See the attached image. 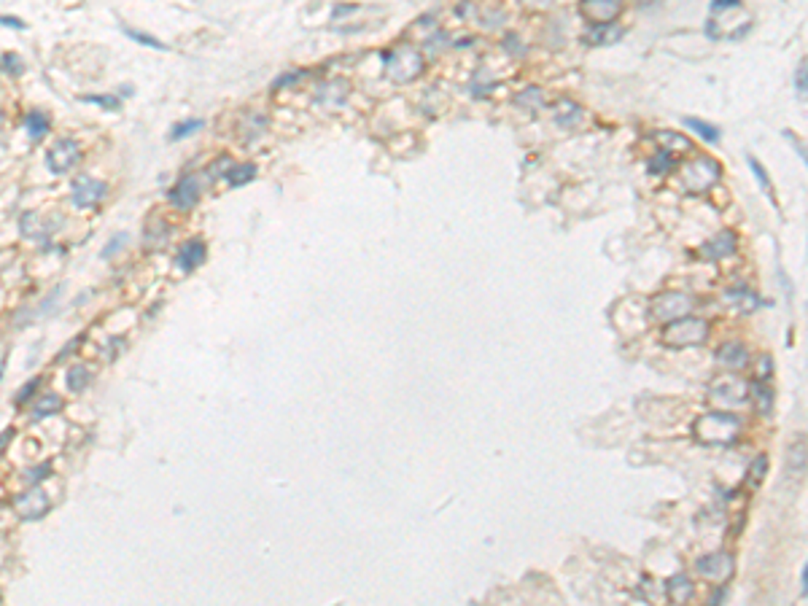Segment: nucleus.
<instances>
[{
	"instance_id": "obj_1",
	"label": "nucleus",
	"mask_w": 808,
	"mask_h": 606,
	"mask_svg": "<svg viewBox=\"0 0 808 606\" xmlns=\"http://www.w3.org/2000/svg\"><path fill=\"white\" fill-rule=\"evenodd\" d=\"M679 178L690 194H703L722 178V165L714 156L701 154V156H692L690 162L679 167Z\"/></svg>"
},
{
	"instance_id": "obj_2",
	"label": "nucleus",
	"mask_w": 808,
	"mask_h": 606,
	"mask_svg": "<svg viewBox=\"0 0 808 606\" xmlns=\"http://www.w3.org/2000/svg\"><path fill=\"white\" fill-rule=\"evenodd\" d=\"M741 431V421L733 412H706L701 421L695 423V437L703 445H728L738 437Z\"/></svg>"
},
{
	"instance_id": "obj_3",
	"label": "nucleus",
	"mask_w": 808,
	"mask_h": 606,
	"mask_svg": "<svg viewBox=\"0 0 808 606\" xmlns=\"http://www.w3.org/2000/svg\"><path fill=\"white\" fill-rule=\"evenodd\" d=\"M706 337H709V323L703 319H692V316L669 321L666 329L660 332L663 345H669V348H692V345H701Z\"/></svg>"
},
{
	"instance_id": "obj_4",
	"label": "nucleus",
	"mask_w": 808,
	"mask_h": 606,
	"mask_svg": "<svg viewBox=\"0 0 808 606\" xmlns=\"http://www.w3.org/2000/svg\"><path fill=\"white\" fill-rule=\"evenodd\" d=\"M692 297H687L682 291H663L652 299V316H655L660 323H669V321L685 319L692 313Z\"/></svg>"
},
{
	"instance_id": "obj_5",
	"label": "nucleus",
	"mask_w": 808,
	"mask_h": 606,
	"mask_svg": "<svg viewBox=\"0 0 808 606\" xmlns=\"http://www.w3.org/2000/svg\"><path fill=\"white\" fill-rule=\"evenodd\" d=\"M808 471V434L797 431L793 434V440L787 442L784 450V474L793 485H797Z\"/></svg>"
},
{
	"instance_id": "obj_6",
	"label": "nucleus",
	"mask_w": 808,
	"mask_h": 606,
	"mask_svg": "<svg viewBox=\"0 0 808 606\" xmlns=\"http://www.w3.org/2000/svg\"><path fill=\"white\" fill-rule=\"evenodd\" d=\"M749 396V385L744 380L733 378V375H725V378H717L709 388V402L717 404V407L728 409V407H738L744 399Z\"/></svg>"
},
{
	"instance_id": "obj_7",
	"label": "nucleus",
	"mask_w": 808,
	"mask_h": 606,
	"mask_svg": "<svg viewBox=\"0 0 808 606\" xmlns=\"http://www.w3.org/2000/svg\"><path fill=\"white\" fill-rule=\"evenodd\" d=\"M385 68H388V76L394 78V81L407 84V81H412V78L423 70V57H421L415 49L404 46V49H399L394 57L385 54Z\"/></svg>"
},
{
	"instance_id": "obj_8",
	"label": "nucleus",
	"mask_w": 808,
	"mask_h": 606,
	"mask_svg": "<svg viewBox=\"0 0 808 606\" xmlns=\"http://www.w3.org/2000/svg\"><path fill=\"white\" fill-rule=\"evenodd\" d=\"M78 156H81V152H78L76 140H73V137H60V140H54V146L46 152V167H49L54 175H62V173H68L70 167L76 165Z\"/></svg>"
},
{
	"instance_id": "obj_9",
	"label": "nucleus",
	"mask_w": 808,
	"mask_h": 606,
	"mask_svg": "<svg viewBox=\"0 0 808 606\" xmlns=\"http://www.w3.org/2000/svg\"><path fill=\"white\" fill-rule=\"evenodd\" d=\"M695 569H698V574L706 576V579L725 582V579L733 576V569H735V566H733V558L728 552H709V555L698 558Z\"/></svg>"
},
{
	"instance_id": "obj_10",
	"label": "nucleus",
	"mask_w": 808,
	"mask_h": 606,
	"mask_svg": "<svg viewBox=\"0 0 808 606\" xmlns=\"http://www.w3.org/2000/svg\"><path fill=\"white\" fill-rule=\"evenodd\" d=\"M168 199L173 208L178 211H192L199 202V181L197 175H183L181 181L175 183L168 192Z\"/></svg>"
},
{
	"instance_id": "obj_11",
	"label": "nucleus",
	"mask_w": 808,
	"mask_h": 606,
	"mask_svg": "<svg viewBox=\"0 0 808 606\" xmlns=\"http://www.w3.org/2000/svg\"><path fill=\"white\" fill-rule=\"evenodd\" d=\"M106 194V183L97 181V178H89V175H78L76 183H73V205L87 211L92 205H97Z\"/></svg>"
},
{
	"instance_id": "obj_12",
	"label": "nucleus",
	"mask_w": 808,
	"mask_h": 606,
	"mask_svg": "<svg viewBox=\"0 0 808 606\" xmlns=\"http://www.w3.org/2000/svg\"><path fill=\"white\" fill-rule=\"evenodd\" d=\"M735 248H738L735 235H733L731 229H725V232H719V235H714V237H709V240L703 242L701 248H698V254H701L706 261H719V259L733 256Z\"/></svg>"
},
{
	"instance_id": "obj_13",
	"label": "nucleus",
	"mask_w": 808,
	"mask_h": 606,
	"mask_svg": "<svg viewBox=\"0 0 808 606\" xmlns=\"http://www.w3.org/2000/svg\"><path fill=\"white\" fill-rule=\"evenodd\" d=\"M623 11V0H582V14L595 25H609Z\"/></svg>"
},
{
	"instance_id": "obj_14",
	"label": "nucleus",
	"mask_w": 808,
	"mask_h": 606,
	"mask_svg": "<svg viewBox=\"0 0 808 606\" xmlns=\"http://www.w3.org/2000/svg\"><path fill=\"white\" fill-rule=\"evenodd\" d=\"M16 512L25 517V520H38L41 515L49 512V499H46L41 490H32V493H25L14 501Z\"/></svg>"
},
{
	"instance_id": "obj_15",
	"label": "nucleus",
	"mask_w": 808,
	"mask_h": 606,
	"mask_svg": "<svg viewBox=\"0 0 808 606\" xmlns=\"http://www.w3.org/2000/svg\"><path fill=\"white\" fill-rule=\"evenodd\" d=\"M205 256H208L205 242L197 240V237H192V240L183 242L181 251H178V267H181L183 273H192L194 267H199V264L205 261Z\"/></svg>"
},
{
	"instance_id": "obj_16",
	"label": "nucleus",
	"mask_w": 808,
	"mask_h": 606,
	"mask_svg": "<svg viewBox=\"0 0 808 606\" xmlns=\"http://www.w3.org/2000/svg\"><path fill=\"white\" fill-rule=\"evenodd\" d=\"M657 143H660V149L669 154H690L692 152V140L687 135H682V132H676V130H660L657 132Z\"/></svg>"
},
{
	"instance_id": "obj_17",
	"label": "nucleus",
	"mask_w": 808,
	"mask_h": 606,
	"mask_svg": "<svg viewBox=\"0 0 808 606\" xmlns=\"http://www.w3.org/2000/svg\"><path fill=\"white\" fill-rule=\"evenodd\" d=\"M747 348L744 345H738V342H728V345H722V348L717 350V361L722 364V366H728V369H741V366H747Z\"/></svg>"
},
{
	"instance_id": "obj_18",
	"label": "nucleus",
	"mask_w": 808,
	"mask_h": 606,
	"mask_svg": "<svg viewBox=\"0 0 808 606\" xmlns=\"http://www.w3.org/2000/svg\"><path fill=\"white\" fill-rule=\"evenodd\" d=\"M348 97V84L345 81H329V84H323L318 89V103H323V106H340L342 100Z\"/></svg>"
},
{
	"instance_id": "obj_19",
	"label": "nucleus",
	"mask_w": 808,
	"mask_h": 606,
	"mask_svg": "<svg viewBox=\"0 0 808 606\" xmlns=\"http://www.w3.org/2000/svg\"><path fill=\"white\" fill-rule=\"evenodd\" d=\"M580 116H582L580 106H577V103H568V100H561L558 106L552 108V119L558 121L561 127H566V130L574 127V124L580 121Z\"/></svg>"
},
{
	"instance_id": "obj_20",
	"label": "nucleus",
	"mask_w": 808,
	"mask_h": 606,
	"mask_svg": "<svg viewBox=\"0 0 808 606\" xmlns=\"http://www.w3.org/2000/svg\"><path fill=\"white\" fill-rule=\"evenodd\" d=\"M25 130H27V135L32 137V140H41V137L51 130V124H49V116H46L44 111H30L27 116H25Z\"/></svg>"
},
{
	"instance_id": "obj_21",
	"label": "nucleus",
	"mask_w": 808,
	"mask_h": 606,
	"mask_svg": "<svg viewBox=\"0 0 808 606\" xmlns=\"http://www.w3.org/2000/svg\"><path fill=\"white\" fill-rule=\"evenodd\" d=\"M617 38H623V30L620 27H614V25H595L593 30L588 32V41L595 46H607V44H614Z\"/></svg>"
},
{
	"instance_id": "obj_22",
	"label": "nucleus",
	"mask_w": 808,
	"mask_h": 606,
	"mask_svg": "<svg viewBox=\"0 0 808 606\" xmlns=\"http://www.w3.org/2000/svg\"><path fill=\"white\" fill-rule=\"evenodd\" d=\"M666 590H669V598L673 604H687L692 598V582L687 576H673Z\"/></svg>"
},
{
	"instance_id": "obj_23",
	"label": "nucleus",
	"mask_w": 808,
	"mask_h": 606,
	"mask_svg": "<svg viewBox=\"0 0 808 606\" xmlns=\"http://www.w3.org/2000/svg\"><path fill=\"white\" fill-rule=\"evenodd\" d=\"M256 175V165H229V173H227V183L229 186H243V183H248L251 178Z\"/></svg>"
},
{
	"instance_id": "obj_24",
	"label": "nucleus",
	"mask_w": 808,
	"mask_h": 606,
	"mask_svg": "<svg viewBox=\"0 0 808 606\" xmlns=\"http://www.w3.org/2000/svg\"><path fill=\"white\" fill-rule=\"evenodd\" d=\"M62 407V399L57 394H46L35 407H32V418L35 421H41V418H46V415H54L57 409Z\"/></svg>"
},
{
	"instance_id": "obj_25",
	"label": "nucleus",
	"mask_w": 808,
	"mask_h": 606,
	"mask_svg": "<svg viewBox=\"0 0 808 606\" xmlns=\"http://www.w3.org/2000/svg\"><path fill=\"white\" fill-rule=\"evenodd\" d=\"M685 124L687 127H692V130H695L706 143H717L719 135H722L714 124H709V121H703V119H692V116H690V119H685Z\"/></svg>"
},
{
	"instance_id": "obj_26",
	"label": "nucleus",
	"mask_w": 808,
	"mask_h": 606,
	"mask_svg": "<svg viewBox=\"0 0 808 606\" xmlns=\"http://www.w3.org/2000/svg\"><path fill=\"white\" fill-rule=\"evenodd\" d=\"M765 469H768V458H765V455H757V458L752 461V466H749V471H747V483H749V488H757V485L763 483Z\"/></svg>"
},
{
	"instance_id": "obj_27",
	"label": "nucleus",
	"mask_w": 808,
	"mask_h": 606,
	"mask_svg": "<svg viewBox=\"0 0 808 606\" xmlns=\"http://www.w3.org/2000/svg\"><path fill=\"white\" fill-rule=\"evenodd\" d=\"M752 394H754L757 409H760L763 415H768V412H771V407H773V394H771V388H768V385H763V383H757V385L752 388Z\"/></svg>"
},
{
	"instance_id": "obj_28",
	"label": "nucleus",
	"mask_w": 808,
	"mask_h": 606,
	"mask_svg": "<svg viewBox=\"0 0 808 606\" xmlns=\"http://www.w3.org/2000/svg\"><path fill=\"white\" fill-rule=\"evenodd\" d=\"M202 127H205V121H202V119H189V121H183V124H175V127H173V132H170V140H181V137H189L192 132L202 130Z\"/></svg>"
},
{
	"instance_id": "obj_29",
	"label": "nucleus",
	"mask_w": 808,
	"mask_h": 606,
	"mask_svg": "<svg viewBox=\"0 0 808 606\" xmlns=\"http://www.w3.org/2000/svg\"><path fill=\"white\" fill-rule=\"evenodd\" d=\"M669 170H673V154L669 152H657V156L649 162V173H655V175H666Z\"/></svg>"
},
{
	"instance_id": "obj_30",
	"label": "nucleus",
	"mask_w": 808,
	"mask_h": 606,
	"mask_svg": "<svg viewBox=\"0 0 808 606\" xmlns=\"http://www.w3.org/2000/svg\"><path fill=\"white\" fill-rule=\"evenodd\" d=\"M795 92H797V97H803V100L808 97V57L800 62L797 70H795Z\"/></svg>"
},
{
	"instance_id": "obj_31",
	"label": "nucleus",
	"mask_w": 808,
	"mask_h": 606,
	"mask_svg": "<svg viewBox=\"0 0 808 606\" xmlns=\"http://www.w3.org/2000/svg\"><path fill=\"white\" fill-rule=\"evenodd\" d=\"M87 383H89V369H87V366H73V369L68 372V385H70V391H81Z\"/></svg>"
},
{
	"instance_id": "obj_32",
	"label": "nucleus",
	"mask_w": 808,
	"mask_h": 606,
	"mask_svg": "<svg viewBox=\"0 0 808 606\" xmlns=\"http://www.w3.org/2000/svg\"><path fill=\"white\" fill-rule=\"evenodd\" d=\"M749 167H752V173H754V178L760 181V186H763L765 192H768V197H773V186H771V178H768V173H765V167L754 159V156H749Z\"/></svg>"
},
{
	"instance_id": "obj_33",
	"label": "nucleus",
	"mask_w": 808,
	"mask_h": 606,
	"mask_svg": "<svg viewBox=\"0 0 808 606\" xmlns=\"http://www.w3.org/2000/svg\"><path fill=\"white\" fill-rule=\"evenodd\" d=\"M124 32H127V38H132V41H137V44H143V46H151V49H159V51H165V49H168V44L156 41V38H151V35H146V32L130 30V27H124Z\"/></svg>"
},
{
	"instance_id": "obj_34",
	"label": "nucleus",
	"mask_w": 808,
	"mask_h": 606,
	"mask_svg": "<svg viewBox=\"0 0 808 606\" xmlns=\"http://www.w3.org/2000/svg\"><path fill=\"white\" fill-rule=\"evenodd\" d=\"M84 103H94V106H103L106 111H116L119 108V100L113 97V94H87V97H81Z\"/></svg>"
},
{
	"instance_id": "obj_35",
	"label": "nucleus",
	"mask_w": 808,
	"mask_h": 606,
	"mask_svg": "<svg viewBox=\"0 0 808 606\" xmlns=\"http://www.w3.org/2000/svg\"><path fill=\"white\" fill-rule=\"evenodd\" d=\"M3 70L11 73V76H19V73H22V60H19L16 54H8V51H6V54H3Z\"/></svg>"
},
{
	"instance_id": "obj_36",
	"label": "nucleus",
	"mask_w": 808,
	"mask_h": 606,
	"mask_svg": "<svg viewBox=\"0 0 808 606\" xmlns=\"http://www.w3.org/2000/svg\"><path fill=\"white\" fill-rule=\"evenodd\" d=\"M127 237H130L127 232H122V235H116V237H113V240H111V242H108V245H106V248H103V259L113 256V254H116L119 248H124V245H127Z\"/></svg>"
},
{
	"instance_id": "obj_37",
	"label": "nucleus",
	"mask_w": 808,
	"mask_h": 606,
	"mask_svg": "<svg viewBox=\"0 0 808 606\" xmlns=\"http://www.w3.org/2000/svg\"><path fill=\"white\" fill-rule=\"evenodd\" d=\"M784 137H787V140L793 143L795 152H797V156H800V159L806 162V167H808V146H803V143H800V140H797V137H795L793 132H784Z\"/></svg>"
},
{
	"instance_id": "obj_38",
	"label": "nucleus",
	"mask_w": 808,
	"mask_h": 606,
	"mask_svg": "<svg viewBox=\"0 0 808 606\" xmlns=\"http://www.w3.org/2000/svg\"><path fill=\"white\" fill-rule=\"evenodd\" d=\"M299 76H302L299 70H297V73H286V76H280V78H278V81H275V89H283L286 84H294V81H297V78H299Z\"/></svg>"
},
{
	"instance_id": "obj_39",
	"label": "nucleus",
	"mask_w": 808,
	"mask_h": 606,
	"mask_svg": "<svg viewBox=\"0 0 808 606\" xmlns=\"http://www.w3.org/2000/svg\"><path fill=\"white\" fill-rule=\"evenodd\" d=\"M3 25H6V27H16V30H25V25H22L16 16H3Z\"/></svg>"
},
{
	"instance_id": "obj_40",
	"label": "nucleus",
	"mask_w": 808,
	"mask_h": 606,
	"mask_svg": "<svg viewBox=\"0 0 808 606\" xmlns=\"http://www.w3.org/2000/svg\"><path fill=\"white\" fill-rule=\"evenodd\" d=\"M526 6H536V8H545V6H552L555 0H523Z\"/></svg>"
},
{
	"instance_id": "obj_41",
	"label": "nucleus",
	"mask_w": 808,
	"mask_h": 606,
	"mask_svg": "<svg viewBox=\"0 0 808 606\" xmlns=\"http://www.w3.org/2000/svg\"><path fill=\"white\" fill-rule=\"evenodd\" d=\"M803 593L808 595V566H806V571H803Z\"/></svg>"
}]
</instances>
